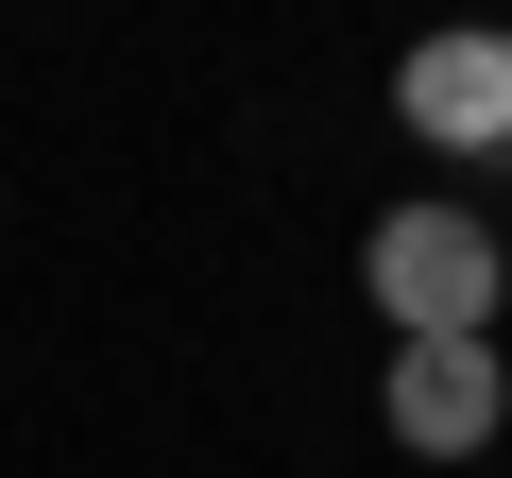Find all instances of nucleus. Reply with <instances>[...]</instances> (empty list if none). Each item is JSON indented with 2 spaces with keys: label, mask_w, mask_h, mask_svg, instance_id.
<instances>
[{
  "label": "nucleus",
  "mask_w": 512,
  "mask_h": 478,
  "mask_svg": "<svg viewBox=\"0 0 512 478\" xmlns=\"http://www.w3.org/2000/svg\"><path fill=\"white\" fill-rule=\"evenodd\" d=\"M359 291L393 308V342H495L512 257H495V222H478V205H393V222L359 239Z\"/></svg>",
  "instance_id": "obj_1"
},
{
  "label": "nucleus",
  "mask_w": 512,
  "mask_h": 478,
  "mask_svg": "<svg viewBox=\"0 0 512 478\" xmlns=\"http://www.w3.org/2000/svg\"><path fill=\"white\" fill-rule=\"evenodd\" d=\"M376 410H393V444H410V461H478V444H495V410H512V376H495V342H393Z\"/></svg>",
  "instance_id": "obj_2"
},
{
  "label": "nucleus",
  "mask_w": 512,
  "mask_h": 478,
  "mask_svg": "<svg viewBox=\"0 0 512 478\" xmlns=\"http://www.w3.org/2000/svg\"><path fill=\"white\" fill-rule=\"evenodd\" d=\"M393 120L427 154H512V35H427L393 69Z\"/></svg>",
  "instance_id": "obj_3"
}]
</instances>
